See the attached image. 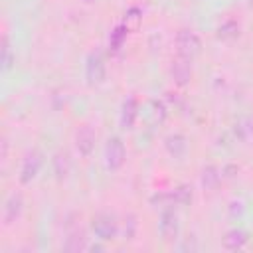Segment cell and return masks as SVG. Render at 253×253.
<instances>
[{
	"label": "cell",
	"mask_w": 253,
	"mask_h": 253,
	"mask_svg": "<svg viewBox=\"0 0 253 253\" xmlns=\"http://www.w3.org/2000/svg\"><path fill=\"white\" fill-rule=\"evenodd\" d=\"M174 45H176V53L180 57L190 59V61L196 59L202 53V40H200V36L194 30H188V28H182L176 34Z\"/></svg>",
	"instance_id": "1"
},
{
	"label": "cell",
	"mask_w": 253,
	"mask_h": 253,
	"mask_svg": "<svg viewBox=\"0 0 253 253\" xmlns=\"http://www.w3.org/2000/svg\"><path fill=\"white\" fill-rule=\"evenodd\" d=\"M91 229H93V233H95L101 241H111V239H115L117 233H119V221H117L115 215L101 211V213H97V215L91 219Z\"/></svg>",
	"instance_id": "2"
},
{
	"label": "cell",
	"mask_w": 253,
	"mask_h": 253,
	"mask_svg": "<svg viewBox=\"0 0 253 253\" xmlns=\"http://www.w3.org/2000/svg\"><path fill=\"white\" fill-rule=\"evenodd\" d=\"M43 166V154L38 150V148H32L24 160H22V166H20V174H18V180L20 184H30L32 180H36V176L40 174Z\"/></svg>",
	"instance_id": "3"
},
{
	"label": "cell",
	"mask_w": 253,
	"mask_h": 253,
	"mask_svg": "<svg viewBox=\"0 0 253 253\" xmlns=\"http://www.w3.org/2000/svg\"><path fill=\"white\" fill-rule=\"evenodd\" d=\"M126 158V148L121 136H111L105 144V162L109 170H119L125 164Z\"/></svg>",
	"instance_id": "4"
},
{
	"label": "cell",
	"mask_w": 253,
	"mask_h": 253,
	"mask_svg": "<svg viewBox=\"0 0 253 253\" xmlns=\"http://www.w3.org/2000/svg\"><path fill=\"white\" fill-rule=\"evenodd\" d=\"M105 59L99 51H91L85 61V77L89 85H101L105 81Z\"/></svg>",
	"instance_id": "5"
},
{
	"label": "cell",
	"mask_w": 253,
	"mask_h": 253,
	"mask_svg": "<svg viewBox=\"0 0 253 253\" xmlns=\"http://www.w3.org/2000/svg\"><path fill=\"white\" fill-rule=\"evenodd\" d=\"M168 71H170V79L174 81L176 87H186V85H190L192 75H194V71H192V61L186 59V57H180V55H176V57L172 59Z\"/></svg>",
	"instance_id": "6"
},
{
	"label": "cell",
	"mask_w": 253,
	"mask_h": 253,
	"mask_svg": "<svg viewBox=\"0 0 253 253\" xmlns=\"http://www.w3.org/2000/svg\"><path fill=\"white\" fill-rule=\"evenodd\" d=\"M95 140H97V134H95V128L91 125H79L77 130H75V136H73V142H75V148L81 156H89L95 148Z\"/></svg>",
	"instance_id": "7"
},
{
	"label": "cell",
	"mask_w": 253,
	"mask_h": 253,
	"mask_svg": "<svg viewBox=\"0 0 253 253\" xmlns=\"http://www.w3.org/2000/svg\"><path fill=\"white\" fill-rule=\"evenodd\" d=\"M158 229H160V235L164 241H176L178 239V233H180V221H178V215L174 210L166 208L162 213H160V219H158Z\"/></svg>",
	"instance_id": "8"
},
{
	"label": "cell",
	"mask_w": 253,
	"mask_h": 253,
	"mask_svg": "<svg viewBox=\"0 0 253 253\" xmlns=\"http://www.w3.org/2000/svg\"><path fill=\"white\" fill-rule=\"evenodd\" d=\"M22 211H24V198H22V194H18V192L10 194L6 198V202H4V208H2V221H4V225L16 223L20 219Z\"/></svg>",
	"instance_id": "9"
},
{
	"label": "cell",
	"mask_w": 253,
	"mask_h": 253,
	"mask_svg": "<svg viewBox=\"0 0 253 253\" xmlns=\"http://www.w3.org/2000/svg\"><path fill=\"white\" fill-rule=\"evenodd\" d=\"M51 168H53V176L57 182H65L71 174V168H73V160L69 156L67 150H57L51 158Z\"/></svg>",
	"instance_id": "10"
},
{
	"label": "cell",
	"mask_w": 253,
	"mask_h": 253,
	"mask_svg": "<svg viewBox=\"0 0 253 253\" xmlns=\"http://www.w3.org/2000/svg\"><path fill=\"white\" fill-rule=\"evenodd\" d=\"M164 148L172 158H184L188 152V138L180 132H172L164 138Z\"/></svg>",
	"instance_id": "11"
},
{
	"label": "cell",
	"mask_w": 253,
	"mask_h": 253,
	"mask_svg": "<svg viewBox=\"0 0 253 253\" xmlns=\"http://www.w3.org/2000/svg\"><path fill=\"white\" fill-rule=\"evenodd\" d=\"M63 249L65 251H83V249H87V237H85V231L79 225L67 229Z\"/></svg>",
	"instance_id": "12"
},
{
	"label": "cell",
	"mask_w": 253,
	"mask_h": 253,
	"mask_svg": "<svg viewBox=\"0 0 253 253\" xmlns=\"http://www.w3.org/2000/svg\"><path fill=\"white\" fill-rule=\"evenodd\" d=\"M136 117H138V101H136L134 97H126V99L123 101L121 115H119L123 128H132V126H134Z\"/></svg>",
	"instance_id": "13"
},
{
	"label": "cell",
	"mask_w": 253,
	"mask_h": 253,
	"mask_svg": "<svg viewBox=\"0 0 253 253\" xmlns=\"http://www.w3.org/2000/svg\"><path fill=\"white\" fill-rule=\"evenodd\" d=\"M233 134L243 140V142H249L253 140V113H247V115H241L235 125H233Z\"/></svg>",
	"instance_id": "14"
},
{
	"label": "cell",
	"mask_w": 253,
	"mask_h": 253,
	"mask_svg": "<svg viewBox=\"0 0 253 253\" xmlns=\"http://www.w3.org/2000/svg\"><path fill=\"white\" fill-rule=\"evenodd\" d=\"M247 239H249V237H247V231L235 227V229H229V231L223 235L221 245H223V249H227V251H237V249L245 247Z\"/></svg>",
	"instance_id": "15"
},
{
	"label": "cell",
	"mask_w": 253,
	"mask_h": 253,
	"mask_svg": "<svg viewBox=\"0 0 253 253\" xmlns=\"http://www.w3.org/2000/svg\"><path fill=\"white\" fill-rule=\"evenodd\" d=\"M221 178H223V176H221V170H219L217 166H213V164H208V166L202 170V174H200L202 188L208 190V192H213V190L219 186Z\"/></svg>",
	"instance_id": "16"
},
{
	"label": "cell",
	"mask_w": 253,
	"mask_h": 253,
	"mask_svg": "<svg viewBox=\"0 0 253 253\" xmlns=\"http://www.w3.org/2000/svg\"><path fill=\"white\" fill-rule=\"evenodd\" d=\"M192 198H194V190L188 184H180L178 188H174L170 192V202L176 206H188L192 202Z\"/></svg>",
	"instance_id": "17"
},
{
	"label": "cell",
	"mask_w": 253,
	"mask_h": 253,
	"mask_svg": "<svg viewBox=\"0 0 253 253\" xmlns=\"http://www.w3.org/2000/svg\"><path fill=\"white\" fill-rule=\"evenodd\" d=\"M14 59H16V55H14L12 47H10L8 36L4 34V36H2V47H0V63H2V69L8 71V69L14 65Z\"/></svg>",
	"instance_id": "18"
},
{
	"label": "cell",
	"mask_w": 253,
	"mask_h": 253,
	"mask_svg": "<svg viewBox=\"0 0 253 253\" xmlns=\"http://www.w3.org/2000/svg\"><path fill=\"white\" fill-rule=\"evenodd\" d=\"M239 36V24L235 20H225L219 28H217V38L219 40H233Z\"/></svg>",
	"instance_id": "19"
},
{
	"label": "cell",
	"mask_w": 253,
	"mask_h": 253,
	"mask_svg": "<svg viewBox=\"0 0 253 253\" xmlns=\"http://www.w3.org/2000/svg\"><path fill=\"white\" fill-rule=\"evenodd\" d=\"M136 229H138L136 215L134 213H128L125 217V223H123V235H125V239H132L136 235Z\"/></svg>",
	"instance_id": "20"
},
{
	"label": "cell",
	"mask_w": 253,
	"mask_h": 253,
	"mask_svg": "<svg viewBox=\"0 0 253 253\" xmlns=\"http://www.w3.org/2000/svg\"><path fill=\"white\" fill-rule=\"evenodd\" d=\"M125 38H126V28H125V26H119V28H117V30L111 34V47L119 49Z\"/></svg>",
	"instance_id": "21"
},
{
	"label": "cell",
	"mask_w": 253,
	"mask_h": 253,
	"mask_svg": "<svg viewBox=\"0 0 253 253\" xmlns=\"http://www.w3.org/2000/svg\"><path fill=\"white\" fill-rule=\"evenodd\" d=\"M152 115L158 119V123H162L164 121V117H166V107H164V103L162 101H152Z\"/></svg>",
	"instance_id": "22"
},
{
	"label": "cell",
	"mask_w": 253,
	"mask_h": 253,
	"mask_svg": "<svg viewBox=\"0 0 253 253\" xmlns=\"http://www.w3.org/2000/svg\"><path fill=\"white\" fill-rule=\"evenodd\" d=\"M229 211H231V215H233V217H235V215H241V213H243V204L233 200V202L229 204Z\"/></svg>",
	"instance_id": "23"
},
{
	"label": "cell",
	"mask_w": 253,
	"mask_h": 253,
	"mask_svg": "<svg viewBox=\"0 0 253 253\" xmlns=\"http://www.w3.org/2000/svg\"><path fill=\"white\" fill-rule=\"evenodd\" d=\"M6 154H8V140L2 138V158H6Z\"/></svg>",
	"instance_id": "24"
},
{
	"label": "cell",
	"mask_w": 253,
	"mask_h": 253,
	"mask_svg": "<svg viewBox=\"0 0 253 253\" xmlns=\"http://www.w3.org/2000/svg\"><path fill=\"white\" fill-rule=\"evenodd\" d=\"M89 249H91V251H101V249H103V247H101V245H91V247H89Z\"/></svg>",
	"instance_id": "25"
},
{
	"label": "cell",
	"mask_w": 253,
	"mask_h": 253,
	"mask_svg": "<svg viewBox=\"0 0 253 253\" xmlns=\"http://www.w3.org/2000/svg\"><path fill=\"white\" fill-rule=\"evenodd\" d=\"M249 2H251V6H253V0H249Z\"/></svg>",
	"instance_id": "26"
}]
</instances>
